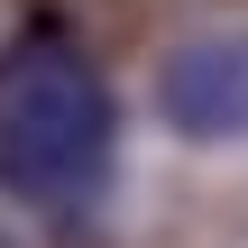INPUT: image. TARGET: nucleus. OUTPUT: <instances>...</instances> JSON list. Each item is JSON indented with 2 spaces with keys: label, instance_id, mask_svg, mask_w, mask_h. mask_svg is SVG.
Here are the masks:
<instances>
[{
  "label": "nucleus",
  "instance_id": "obj_1",
  "mask_svg": "<svg viewBox=\"0 0 248 248\" xmlns=\"http://www.w3.org/2000/svg\"><path fill=\"white\" fill-rule=\"evenodd\" d=\"M120 156V101L101 64L64 28H28L0 46V184L18 202L74 212L110 184Z\"/></svg>",
  "mask_w": 248,
  "mask_h": 248
},
{
  "label": "nucleus",
  "instance_id": "obj_2",
  "mask_svg": "<svg viewBox=\"0 0 248 248\" xmlns=\"http://www.w3.org/2000/svg\"><path fill=\"white\" fill-rule=\"evenodd\" d=\"M156 110L175 138H248V37H193L156 74Z\"/></svg>",
  "mask_w": 248,
  "mask_h": 248
},
{
  "label": "nucleus",
  "instance_id": "obj_3",
  "mask_svg": "<svg viewBox=\"0 0 248 248\" xmlns=\"http://www.w3.org/2000/svg\"><path fill=\"white\" fill-rule=\"evenodd\" d=\"M0 248H18V239H9V230H0Z\"/></svg>",
  "mask_w": 248,
  "mask_h": 248
}]
</instances>
